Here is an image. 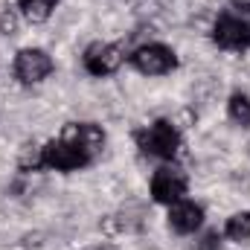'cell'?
Returning a JSON list of instances; mask_svg holds the SVG:
<instances>
[{
	"label": "cell",
	"mask_w": 250,
	"mask_h": 250,
	"mask_svg": "<svg viewBox=\"0 0 250 250\" xmlns=\"http://www.w3.org/2000/svg\"><path fill=\"white\" fill-rule=\"evenodd\" d=\"M105 148V131L93 123H70L59 140L38 148V169L79 172L90 166Z\"/></svg>",
	"instance_id": "1"
},
{
	"label": "cell",
	"mask_w": 250,
	"mask_h": 250,
	"mask_svg": "<svg viewBox=\"0 0 250 250\" xmlns=\"http://www.w3.org/2000/svg\"><path fill=\"white\" fill-rule=\"evenodd\" d=\"M137 146L143 154L157 157V160H172L181 148V134L169 120H157L148 128L137 131Z\"/></svg>",
	"instance_id": "2"
},
{
	"label": "cell",
	"mask_w": 250,
	"mask_h": 250,
	"mask_svg": "<svg viewBox=\"0 0 250 250\" xmlns=\"http://www.w3.org/2000/svg\"><path fill=\"white\" fill-rule=\"evenodd\" d=\"M128 64L143 76H166L178 67V56L166 44H143L128 56Z\"/></svg>",
	"instance_id": "3"
},
{
	"label": "cell",
	"mask_w": 250,
	"mask_h": 250,
	"mask_svg": "<svg viewBox=\"0 0 250 250\" xmlns=\"http://www.w3.org/2000/svg\"><path fill=\"white\" fill-rule=\"evenodd\" d=\"M212 41L221 50H233V53H245L250 47V23L239 15H218L212 23Z\"/></svg>",
	"instance_id": "4"
},
{
	"label": "cell",
	"mask_w": 250,
	"mask_h": 250,
	"mask_svg": "<svg viewBox=\"0 0 250 250\" xmlns=\"http://www.w3.org/2000/svg\"><path fill=\"white\" fill-rule=\"evenodd\" d=\"M56 70V64L50 59L47 50H38V47H26L15 56V79L21 84H38L44 82L50 73Z\"/></svg>",
	"instance_id": "5"
},
{
	"label": "cell",
	"mask_w": 250,
	"mask_h": 250,
	"mask_svg": "<svg viewBox=\"0 0 250 250\" xmlns=\"http://www.w3.org/2000/svg\"><path fill=\"white\" fill-rule=\"evenodd\" d=\"M187 175L178 169V166H160L154 175H151V198L157 204H175L187 195Z\"/></svg>",
	"instance_id": "6"
},
{
	"label": "cell",
	"mask_w": 250,
	"mask_h": 250,
	"mask_svg": "<svg viewBox=\"0 0 250 250\" xmlns=\"http://www.w3.org/2000/svg\"><path fill=\"white\" fill-rule=\"evenodd\" d=\"M123 59L125 56L117 44H102V41H96V44H90V47L84 50L82 64H84V70H87L90 76L102 79V76L117 73V70L123 67Z\"/></svg>",
	"instance_id": "7"
},
{
	"label": "cell",
	"mask_w": 250,
	"mask_h": 250,
	"mask_svg": "<svg viewBox=\"0 0 250 250\" xmlns=\"http://www.w3.org/2000/svg\"><path fill=\"white\" fill-rule=\"evenodd\" d=\"M201 224H204V207H201V204L181 198V201H175V204L169 207V227H172L175 233L189 236V233H195Z\"/></svg>",
	"instance_id": "8"
},
{
	"label": "cell",
	"mask_w": 250,
	"mask_h": 250,
	"mask_svg": "<svg viewBox=\"0 0 250 250\" xmlns=\"http://www.w3.org/2000/svg\"><path fill=\"white\" fill-rule=\"evenodd\" d=\"M56 3H59V0H18V9H21V15H23L29 23H44V21L53 15Z\"/></svg>",
	"instance_id": "9"
},
{
	"label": "cell",
	"mask_w": 250,
	"mask_h": 250,
	"mask_svg": "<svg viewBox=\"0 0 250 250\" xmlns=\"http://www.w3.org/2000/svg\"><path fill=\"white\" fill-rule=\"evenodd\" d=\"M224 236L230 239V242H248L250 239V209L245 212H236V215H230L227 218V224H224Z\"/></svg>",
	"instance_id": "10"
},
{
	"label": "cell",
	"mask_w": 250,
	"mask_h": 250,
	"mask_svg": "<svg viewBox=\"0 0 250 250\" xmlns=\"http://www.w3.org/2000/svg\"><path fill=\"white\" fill-rule=\"evenodd\" d=\"M227 114L236 125H250V96L248 93H233L230 102H227Z\"/></svg>",
	"instance_id": "11"
},
{
	"label": "cell",
	"mask_w": 250,
	"mask_h": 250,
	"mask_svg": "<svg viewBox=\"0 0 250 250\" xmlns=\"http://www.w3.org/2000/svg\"><path fill=\"white\" fill-rule=\"evenodd\" d=\"M218 248H221V236H218L215 230H212V233H207V236L195 245V250H218Z\"/></svg>",
	"instance_id": "12"
},
{
	"label": "cell",
	"mask_w": 250,
	"mask_h": 250,
	"mask_svg": "<svg viewBox=\"0 0 250 250\" xmlns=\"http://www.w3.org/2000/svg\"><path fill=\"white\" fill-rule=\"evenodd\" d=\"M242 6H245V9L250 12V0H242Z\"/></svg>",
	"instance_id": "13"
}]
</instances>
